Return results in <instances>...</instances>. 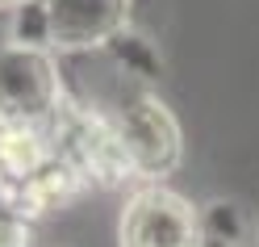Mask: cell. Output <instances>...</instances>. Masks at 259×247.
Instances as JSON below:
<instances>
[{"label":"cell","instance_id":"9","mask_svg":"<svg viewBox=\"0 0 259 247\" xmlns=\"http://www.w3.org/2000/svg\"><path fill=\"white\" fill-rule=\"evenodd\" d=\"M255 247H259V230H255Z\"/></svg>","mask_w":259,"mask_h":247},{"label":"cell","instance_id":"6","mask_svg":"<svg viewBox=\"0 0 259 247\" xmlns=\"http://www.w3.org/2000/svg\"><path fill=\"white\" fill-rule=\"evenodd\" d=\"M0 247H34V218L0 205Z\"/></svg>","mask_w":259,"mask_h":247},{"label":"cell","instance_id":"7","mask_svg":"<svg viewBox=\"0 0 259 247\" xmlns=\"http://www.w3.org/2000/svg\"><path fill=\"white\" fill-rule=\"evenodd\" d=\"M205 247H238V239L230 235V230H218V226H209V243Z\"/></svg>","mask_w":259,"mask_h":247},{"label":"cell","instance_id":"1","mask_svg":"<svg viewBox=\"0 0 259 247\" xmlns=\"http://www.w3.org/2000/svg\"><path fill=\"white\" fill-rule=\"evenodd\" d=\"M88 193L55 134H34L0 122V205L38 218L42 209L67 205Z\"/></svg>","mask_w":259,"mask_h":247},{"label":"cell","instance_id":"3","mask_svg":"<svg viewBox=\"0 0 259 247\" xmlns=\"http://www.w3.org/2000/svg\"><path fill=\"white\" fill-rule=\"evenodd\" d=\"M71 101L75 96L63 84L55 51L21 38L0 42V122L5 126L55 134Z\"/></svg>","mask_w":259,"mask_h":247},{"label":"cell","instance_id":"2","mask_svg":"<svg viewBox=\"0 0 259 247\" xmlns=\"http://www.w3.org/2000/svg\"><path fill=\"white\" fill-rule=\"evenodd\" d=\"M134 0H29L17 13L13 38L55 55L109 51L130 38Z\"/></svg>","mask_w":259,"mask_h":247},{"label":"cell","instance_id":"8","mask_svg":"<svg viewBox=\"0 0 259 247\" xmlns=\"http://www.w3.org/2000/svg\"><path fill=\"white\" fill-rule=\"evenodd\" d=\"M29 0H0V13H21Z\"/></svg>","mask_w":259,"mask_h":247},{"label":"cell","instance_id":"5","mask_svg":"<svg viewBox=\"0 0 259 247\" xmlns=\"http://www.w3.org/2000/svg\"><path fill=\"white\" fill-rule=\"evenodd\" d=\"M209 226L201 205L171 185H138L121 205L117 247H205Z\"/></svg>","mask_w":259,"mask_h":247},{"label":"cell","instance_id":"4","mask_svg":"<svg viewBox=\"0 0 259 247\" xmlns=\"http://www.w3.org/2000/svg\"><path fill=\"white\" fill-rule=\"evenodd\" d=\"M109 122H113V134H117V147L125 155L134 189L138 185H167L171 172H180L184 126L167 109L163 96H155L147 88H134L117 101Z\"/></svg>","mask_w":259,"mask_h":247}]
</instances>
